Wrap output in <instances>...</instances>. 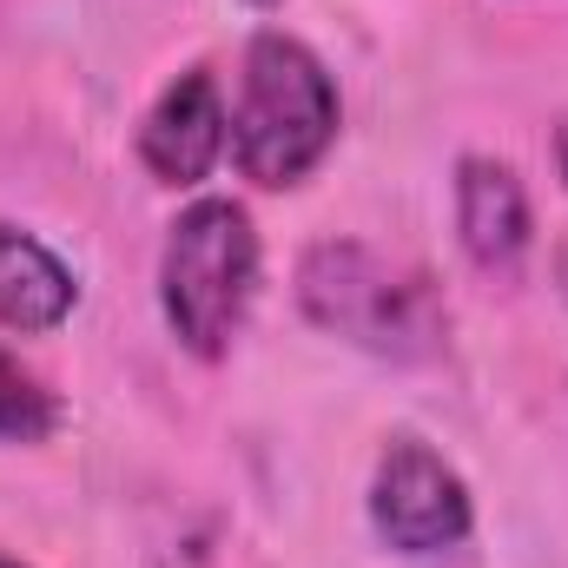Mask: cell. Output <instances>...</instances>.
I'll return each mask as SVG.
<instances>
[{
    "label": "cell",
    "mask_w": 568,
    "mask_h": 568,
    "mask_svg": "<svg viewBox=\"0 0 568 568\" xmlns=\"http://www.w3.org/2000/svg\"><path fill=\"white\" fill-rule=\"evenodd\" d=\"M331 140H337V87L324 60L291 33H258L245 47L239 106H232L239 172L265 192H284L331 152Z\"/></svg>",
    "instance_id": "6da1fadb"
},
{
    "label": "cell",
    "mask_w": 568,
    "mask_h": 568,
    "mask_svg": "<svg viewBox=\"0 0 568 568\" xmlns=\"http://www.w3.org/2000/svg\"><path fill=\"white\" fill-rule=\"evenodd\" d=\"M297 304L317 331L377 351V357H429L443 344V304L424 272L390 265L384 252L357 239H331L304 252L297 265Z\"/></svg>",
    "instance_id": "7a4b0ae2"
},
{
    "label": "cell",
    "mask_w": 568,
    "mask_h": 568,
    "mask_svg": "<svg viewBox=\"0 0 568 568\" xmlns=\"http://www.w3.org/2000/svg\"><path fill=\"white\" fill-rule=\"evenodd\" d=\"M252 284H258V232L245 205L199 199L192 212H179L159 258V304L192 357H219L239 337Z\"/></svg>",
    "instance_id": "3957f363"
},
{
    "label": "cell",
    "mask_w": 568,
    "mask_h": 568,
    "mask_svg": "<svg viewBox=\"0 0 568 568\" xmlns=\"http://www.w3.org/2000/svg\"><path fill=\"white\" fill-rule=\"evenodd\" d=\"M371 523L397 556H443L469 536V489L429 443L397 436L371 483Z\"/></svg>",
    "instance_id": "277c9868"
},
{
    "label": "cell",
    "mask_w": 568,
    "mask_h": 568,
    "mask_svg": "<svg viewBox=\"0 0 568 568\" xmlns=\"http://www.w3.org/2000/svg\"><path fill=\"white\" fill-rule=\"evenodd\" d=\"M225 152V100L212 73H179L140 126V159L159 185H199Z\"/></svg>",
    "instance_id": "5b68a950"
},
{
    "label": "cell",
    "mask_w": 568,
    "mask_h": 568,
    "mask_svg": "<svg viewBox=\"0 0 568 568\" xmlns=\"http://www.w3.org/2000/svg\"><path fill=\"white\" fill-rule=\"evenodd\" d=\"M456 239L476 272L516 278L529 252V192L503 159H463L456 165Z\"/></svg>",
    "instance_id": "8992f818"
},
{
    "label": "cell",
    "mask_w": 568,
    "mask_h": 568,
    "mask_svg": "<svg viewBox=\"0 0 568 568\" xmlns=\"http://www.w3.org/2000/svg\"><path fill=\"white\" fill-rule=\"evenodd\" d=\"M73 297H80L73 272H67L40 239L0 225V324H7V331H33V337H40V331L67 324Z\"/></svg>",
    "instance_id": "52a82bcc"
},
{
    "label": "cell",
    "mask_w": 568,
    "mask_h": 568,
    "mask_svg": "<svg viewBox=\"0 0 568 568\" xmlns=\"http://www.w3.org/2000/svg\"><path fill=\"white\" fill-rule=\"evenodd\" d=\"M53 429V397L20 371V357L0 351V443H40Z\"/></svg>",
    "instance_id": "ba28073f"
},
{
    "label": "cell",
    "mask_w": 568,
    "mask_h": 568,
    "mask_svg": "<svg viewBox=\"0 0 568 568\" xmlns=\"http://www.w3.org/2000/svg\"><path fill=\"white\" fill-rule=\"evenodd\" d=\"M556 159H562V179H568V126H562V140H556Z\"/></svg>",
    "instance_id": "9c48e42d"
},
{
    "label": "cell",
    "mask_w": 568,
    "mask_h": 568,
    "mask_svg": "<svg viewBox=\"0 0 568 568\" xmlns=\"http://www.w3.org/2000/svg\"><path fill=\"white\" fill-rule=\"evenodd\" d=\"M252 7H278V0H252Z\"/></svg>",
    "instance_id": "30bf717a"
},
{
    "label": "cell",
    "mask_w": 568,
    "mask_h": 568,
    "mask_svg": "<svg viewBox=\"0 0 568 568\" xmlns=\"http://www.w3.org/2000/svg\"><path fill=\"white\" fill-rule=\"evenodd\" d=\"M0 568H20V562H7V556H0Z\"/></svg>",
    "instance_id": "8fae6325"
}]
</instances>
